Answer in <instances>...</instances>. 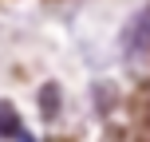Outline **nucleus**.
Returning a JSON list of instances; mask_svg holds the SVG:
<instances>
[{"instance_id":"nucleus-5","label":"nucleus","mask_w":150,"mask_h":142,"mask_svg":"<svg viewBox=\"0 0 150 142\" xmlns=\"http://www.w3.org/2000/svg\"><path fill=\"white\" fill-rule=\"evenodd\" d=\"M138 122H142V130L150 134V87L138 95Z\"/></svg>"},{"instance_id":"nucleus-4","label":"nucleus","mask_w":150,"mask_h":142,"mask_svg":"<svg viewBox=\"0 0 150 142\" xmlns=\"http://www.w3.org/2000/svg\"><path fill=\"white\" fill-rule=\"evenodd\" d=\"M115 107V87L111 83H99L95 87V111H111Z\"/></svg>"},{"instance_id":"nucleus-1","label":"nucleus","mask_w":150,"mask_h":142,"mask_svg":"<svg viewBox=\"0 0 150 142\" xmlns=\"http://www.w3.org/2000/svg\"><path fill=\"white\" fill-rule=\"evenodd\" d=\"M122 52L127 55H146L150 52V0L127 20V28H122Z\"/></svg>"},{"instance_id":"nucleus-3","label":"nucleus","mask_w":150,"mask_h":142,"mask_svg":"<svg viewBox=\"0 0 150 142\" xmlns=\"http://www.w3.org/2000/svg\"><path fill=\"white\" fill-rule=\"evenodd\" d=\"M40 111H44V119H55L59 114V87L55 83H44L40 87Z\"/></svg>"},{"instance_id":"nucleus-6","label":"nucleus","mask_w":150,"mask_h":142,"mask_svg":"<svg viewBox=\"0 0 150 142\" xmlns=\"http://www.w3.org/2000/svg\"><path fill=\"white\" fill-rule=\"evenodd\" d=\"M47 142H63V138H47Z\"/></svg>"},{"instance_id":"nucleus-2","label":"nucleus","mask_w":150,"mask_h":142,"mask_svg":"<svg viewBox=\"0 0 150 142\" xmlns=\"http://www.w3.org/2000/svg\"><path fill=\"white\" fill-rule=\"evenodd\" d=\"M0 138H8V142H32L28 138V126H24V119H20V111H16L8 99H0Z\"/></svg>"}]
</instances>
